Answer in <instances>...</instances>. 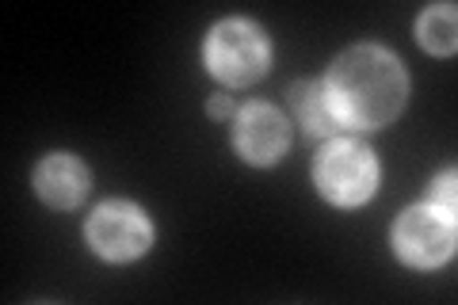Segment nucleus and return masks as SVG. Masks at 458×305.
I'll list each match as a JSON object with an SVG mask.
<instances>
[{
	"instance_id": "9b49d317",
	"label": "nucleus",
	"mask_w": 458,
	"mask_h": 305,
	"mask_svg": "<svg viewBox=\"0 0 458 305\" xmlns=\"http://www.w3.org/2000/svg\"><path fill=\"white\" fill-rule=\"evenodd\" d=\"M229 111H233V104H229V96L210 99V114H229Z\"/></svg>"
},
{
	"instance_id": "f03ea898",
	"label": "nucleus",
	"mask_w": 458,
	"mask_h": 305,
	"mask_svg": "<svg viewBox=\"0 0 458 305\" xmlns=\"http://www.w3.org/2000/svg\"><path fill=\"white\" fill-rule=\"evenodd\" d=\"M378 180L375 157L360 141H333L318 157V183L336 207H360Z\"/></svg>"
},
{
	"instance_id": "6e6552de",
	"label": "nucleus",
	"mask_w": 458,
	"mask_h": 305,
	"mask_svg": "<svg viewBox=\"0 0 458 305\" xmlns=\"http://www.w3.org/2000/svg\"><path fill=\"white\" fill-rule=\"evenodd\" d=\"M294 107H298V114H302V123H306V130L313 138L318 134H336L340 130V119L333 114V107H328L321 84H313V80L298 84L294 89Z\"/></svg>"
},
{
	"instance_id": "39448f33",
	"label": "nucleus",
	"mask_w": 458,
	"mask_h": 305,
	"mask_svg": "<svg viewBox=\"0 0 458 305\" xmlns=\"http://www.w3.org/2000/svg\"><path fill=\"white\" fill-rule=\"evenodd\" d=\"M89 237L107 259H131L149 249V222L131 202H107L92 214Z\"/></svg>"
},
{
	"instance_id": "20e7f679",
	"label": "nucleus",
	"mask_w": 458,
	"mask_h": 305,
	"mask_svg": "<svg viewBox=\"0 0 458 305\" xmlns=\"http://www.w3.org/2000/svg\"><path fill=\"white\" fill-rule=\"evenodd\" d=\"M397 252L417 267H436L454 252V217L439 207L409 210L397 222Z\"/></svg>"
},
{
	"instance_id": "423d86ee",
	"label": "nucleus",
	"mask_w": 458,
	"mask_h": 305,
	"mask_svg": "<svg viewBox=\"0 0 458 305\" xmlns=\"http://www.w3.org/2000/svg\"><path fill=\"white\" fill-rule=\"evenodd\" d=\"M237 149L249 157L252 165H271L286 149V123L276 107L252 104L241 111L237 119Z\"/></svg>"
},
{
	"instance_id": "9d476101",
	"label": "nucleus",
	"mask_w": 458,
	"mask_h": 305,
	"mask_svg": "<svg viewBox=\"0 0 458 305\" xmlns=\"http://www.w3.org/2000/svg\"><path fill=\"white\" fill-rule=\"evenodd\" d=\"M436 199H439V207L443 210H454V176H447V180H439V187H436Z\"/></svg>"
},
{
	"instance_id": "7ed1b4c3",
	"label": "nucleus",
	"mask_w": 458,
	"mask_h": 305,
	"mask_svg": "<svg viewBox=\"0 0 458 305\" xmlns=\"http://www.w3.org/2000/svg\"><path fill=\"white\" fill-rule=\"evenodd\" d=\"M207 62L225 84H252L267 69V42L252 23L229 20L210 35Z\"/></svg>"
},
{
	"instance_id": "0eeeda50",
	"label": "nucleus",
	"mask_w": 458,
	"mask_h": 305,
	"mask_svg": "<svg viewBox=\"0 0 458 305\" xmlns=\"http://www.w3.org/2000/svg\"><path fill=\"white\" fill-rule=\"evenodd\" d=\"M89 191V172L73 157H50L38 168V195L50 207H77Z\"/></svg>"
},
{
	"instance_id": "f257e3e1",
	"label": "nucleus",
	"mask_w": 458,
	"mask_h": 305,
	"mask_svg": "<svg viewBox=\"0 0 458 305\" xmlns=\"http://www.w3.org/2000/svg\"><path fill=\"white\" fill-rule=\"evenodd\" d=\"M325 99L340 126H386L397 119L401 104H405V69L382 47H355L328 72Z\"/></svg>"
},
{
	"instance_id": "1a4fd4ad",
	"label": "nucleus",
	"mask_w": 458,
	"mask_h": 305,
	"mask_svg": "<svg viewBox=\"0 0 458 305\" xmlns=\"http://www.w3.org/2000/svg\"><path fill=\"white\" fill-rule=\"evenodd\" d=\"M420 42L432 54H451L454 50V8H428L420 16Z\"/></svg>"
}]
</instances>
